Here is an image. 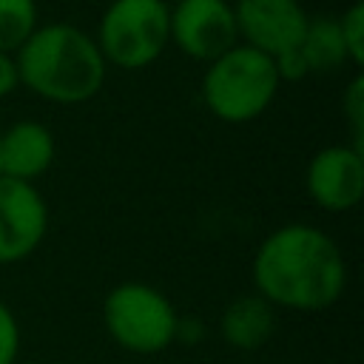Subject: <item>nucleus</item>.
<instances>
[{"label": "nucleus", "mask_w": 364, "mask_h": 364, "mask_svg": "<svg viewBox=\"0 0 364 364\" xmlns=\"http://www.w3.org/2000/svg\"><path fill=\"white\" fill-rule=\"evenodd\" d=\"M253 284L276 310L318 313L347 290V262L333 236L310 222L270 230L253 253Z\"/></svg>", "instance_id": "f257e3e1"}, {"label": "nucleus", "mask_w": 364, "mask_h": 364, "mask_svg": "<svg viewBox=\"0 0 364 364\" xmlns=\"http://www.w3.org/2000/svg\"><path fill=\"white\" fill-rule=\"evenodd\" d=\"M20 85L54 105H80L100 94L108 65L88 31L46 23L14 51Z\"/></svg>", "instance_id": "f03ea898"}, {"label": "nucleus", "mask_w": 364, "mask_h": 364, "mask_svg": "<svg viewBox=\"0 0 364 364\" xmlns=\"http://www.w3.org/2000/svg\"><path fill=\"white\" fill-rule=\"evenodd\" d=\"M205 65L202 102L216 119L228 125H242L262 117L282 85L273 60L245 43H236Z\"/></svg>", "instance_id": "7ed1b4c3"}, {"label": "nucleus", "mask_w": 364, "mask_h": 364, "mask_svg": "<svg viewBox=\"0 0 364 364\" xmlns=\"http://www.w3.org/2000/svg\"><path fill=\"white\" fill-rule=\"evenodd\" d=\"M102 324L111 341L136 355L168 350L179 333V316L171 299L145 282H122L105 293Z\"/></svg>", "instance_id": "20e7f679"}, {"label": "nucleus", "mask_w": 364, "mask_h": 364, "mask_svg": "<svg viewBox=\"0 0 364 364\" xmlns=\"http://www.w3.org/2000/svg\"><path fill=\"white\" fill-rule=\"evenodd\" d=\"M105 65L139 71L154 65L171 43L165 0H111L94 37Z\"/></svg>", "instance_id": "39448f33"}, {"label": "nucleus", "mask_w": 364, "mask_h": 364, "mask_svg": "<svg viewBox=\"0 0 364 364\" xmlns=\"http://www.w3.org/2000/svg\"><path fill=\"white\" fill-rule=\"evenodd\" d=\"M171 43L191 60L210 63L239 43L233 3L228 0H176L168 6Z\"/></svg>", "instance_id": "423d86ee"}, {"label": "nucleus", "mask_w": 364, "mask_h": 364, "mask_svg": "<svg viewBox=\"0 0 364 364\" xmlns=\"http://www.w3.org/2000/svg\"><path fill=\"white\" fill-rule=\"evenodd\" d=\"M48 230V205L34 182L0 173V264L28 259Z\"/></svg>", "instance_id": "0eeeda50"}, {"label": "nucleus", "mask_w": 364, "mask_h": 364, "mask_svg": "<svg viewBox=\"0 0 364 364\" xmlns=\"http://www.w3.org/2000/svg\"><path fill=\"white\" fill-rule=\"evenodd\" d=\"M304 188L327 213L353 210L364 196V151L350 142L316 151L304 171Z\"/></svg>", "instance_id": "6e6552de"}, {"label": "nucleus", "mask_w": 364, "mask_h": 364, "mask_svg": "<svg viewBox=\"0 0 364 364\" xmlns=\"http://www.w3.org/2000/svg\"><path fill=\"white\" fill-rule=\"evenodd\" d=\"M233 14L239 43L267 57L299 46L310 20L299 0H236Z\"/></svg>", "instance_id": "1a4fd4ad"}, {"label": "nucleus", "mask_w": 364, "mask_h": 364, "mask_svg": "<svg viewBox=\"0 0 364 364\" xmlns=\"http://www.w3.org/2000/svg\"><path fill=\"white\" fill-rule=\"evenodd\" d=\"M57 156L54 134L37 119H20L0 131V173L23 182L43 176Z\"/></svg>", "instance_id": "9d476101"}, {"label": "nucleus", "mask_w": 364, "mask_h": 364, "mask_svg": "<svg viewBox=\"0 0 364 364\" xmlns=\"http://www.w3.org/2000/svg\"><path fill=\"white\" fill-rule=\"evenodd\" d=\"M276 333V307L259 293L230 299L219 316V336L228 347L253 353L262 350Z\"/></svg>", "instance_id": "9b49d317"}, {"label": "nucleus", "mask_w": 364, "mask_h": 364, "mask_svg": "<svg viewBox=\"0 0 364 364\" xmlns=\"http://www.w3.org/2000/svg\"><path fill=\"white\" fill-rule=\"evenodd\" d=\"M299 51L304 54L310 74H330L344 63H350L336 17H310L301 34Z\"/></svg>", "instance_id": "f8f14e48"}, {"label": "nucleus", "mask_w": 364, "mask_h": 364, "mask_svg": "<svg viewBox=\"0 0 364 364\" xmlns=\"http://www.w3.org/2000/svg\"><path fill=\"white\" fill-rule=\"evenodd\" d=\"M37 26V0H0V51L14 54Z\"/></svg>", "instance_id": "ddd939ff"}, {"label": "nucleus", "mask_w": 364, "mask_h": 364, "mask_svg": "<svg viewBox=\"0 0 364 364\" xmlns=\"http://www.w3.org/2000/svg\"><path fill=\"white\" fill-rule=\"evenodd\" d=\"M336 20H338V31H341V40L347 48V60H350V65L358 68L364 63V3L355 0Z\"/></svg>", "instance_id": "4468645a"}, {"label": "nucleus", "mask_w": 364, "mask_h": 364, "mask_svg": "<svg viewBox=\"0 0 364 364\" xmlns=\"http://www.w3.org/2000/svg\"><path fill=\"white\" fill-rule=\"evenodd\" d=\"M341 111H344L347 125H350V134H353V142L350 145L361 148V134H364V77L361 74H355L350 80V85L344 88Z\"/></svg>", "instance_id": "2eb2a0df"}, {"label": "nucleus", "mask_w": 364, "mask_h": 364, "mask_svg": "<svg viewBox=\"0 0 364 364\" xmlns=\"http://www.w3.org/2000/svg\"><path fill=\"white\" fill-rule=\"evenodd\" d=\"M20 355V324L9 304L0 301V364H14Z\"/></svg>", "instance_id": "dca6fc26"}, {"label": "nucleus", "mask_w": 364, "mask_h": 364, "mask_svg": "<svg viewBox=\"0 0 364 364\" xmlns=\"http://www.w3.org/2000/svg\"><path fill=\"white\" fill-rule=\"evenodd\" d=\"M270 60H273L279 82H299V80L310 77V65H307L304 54L299 51V46H293V48H287V51H282V54H276Z\"/></svg>", "instance_id": "f3484780"}, {"label": "nucleus", "mask_w": 364, "mask_h": 364, "mask_svg": "<svg viewBox=\"0 0 364 364\" xmlns=\"http://www.w3.org/2000/svg\"><path fill=\"white\" fill-rule=\"evenodd\" d=\"M20 85V77H17V63H14V54H6L0 51V100L9 97L14 88Z\"/></svg>", "instance_id": "a211bd4d"}, {"label": "nucleus", "mask_w": 364, "mask_h": 364, "mask_svg": "<svg viewBox=\"0 0 364 364\" xmlns=\"http://www.w3.org/2000/svg\"><path fill=\"white\" fill-rule=\"evenodd\" d=\"M14 364H28V361H14Z\"/></svg>", "instance_id": "6ab92c4d"}]
</instances>
